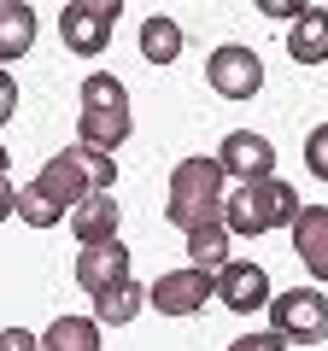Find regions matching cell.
I'll return each mask as SVG.
<instances>
[{
  "instance_id": "6da1fadb",
  "label": "cell",
  "mask_w": 328,
  "mask_h": 351,
  "mask_svg": "<svg viewBox=\"0 0 328 351\" xmlns=\"http://www.w3.org/2000/svg\"><path fill=\"white\" fill-rule=\"evenodd\" d=\"M299 211H305L299 193H293L288 182H276V176L223 193V228H229V234H240V240H258V234H270V228H293V217H299Z\"/></svg>"
},
{
  "instance_id": "7a4b0ae2",
  "label": "cell",
  "mask_w": 328,
  "mask_h": 351,
  "mask_svg": "<svg viewBox=\"0 0 328 351\" xmlns=\"http://www.w3.org/2000/svg\"><path fill=\"white\" fill-rule=\"evenodd\" d=\"M223 164L217 158H182L176 170H170V199H164V217L182 228V234H194L200 223H217L223 217Z\"/></svg>"
},
{
  "instance_id": "3957f363",
  "label": "cell",
  "mask_w": 328,
  "mask_h": 351,
  "mask_svg": "<svg viewBox=\"0 0 328 351\" xmlns=\"http://www.w3.org/2000/svg\"><path fill=\"white\" fill-rule=\"evenodd\" d=\"M76 135L100 152H117L129 141V94L112 71L82 76V112H76Z\"/></svg>"
},
{
  "instance_id": "277c9868",
  "label": "cell",
  "mask_w": 328,
  "mask_h": 351,
  "mask_svg": "<svg viewBox=\"0 0 328 351\" xmlns=\"http://www.w3.org/2000/svg\"><path fill=\"white\" fill-rule=\"evenodd\" d=\"M270 328L281 339H299V346H316L328 339V293L316 287H293V293H270Z\"/></svg>"
},
{
  "instance_id": "5b68a950",
  "label": "cell",
  "mask_w": 328,
  "mask_h": 351,
  "mask_svg": "<svg viewBox=\"0 0 328 351\" xmlns=\"http://www.w3.org/2000/svg\"><path fill=\"white\" fill-rule=\"evenodd\" d=\"M117 0H71L59 12V36L71 53H82V59H94V53H106V41H112L117 29Z\"/></svg>"
},
{
  "instance_id": "8992f818",
  "label": "cell",
  "mask_w": 328,
  "mask_h": 351,
  "mask_svg": "<svg viewBox=\"0 0 328 351\" xmlns=\"http://www.w3.org/2000/svg\"><path fill=\"white\" fill-rule=\"evenodd\" d=\"M205 82H211V94H223V100H253L258 88H264V59H258L253 47H217L211 59H205Z\"/></svg>"
},
{
  "instance_id": "52a82bcc",
  "label": "cell",
  "mask_w": 328,
  "mask_h": 351,
  "mask_svg": "<svg viewBox=\"0 0 328 351\" xmlns=\"http://www.w3.org/2000/svg\"><path fill=\"white\" fill-rule=\"evenodd\" d=\"M211 293H217L235 316L270 311V276H264V263H246V258H229L223 269L211 276Z\"/></svg>"
},
{
  "instance_id": "ba28073f",
  "label": "cell",
  "mask_w": 328,
  "mask_h": 351,
  "mask_svg": "<svg viewBox=\"0 0 328 351\" xmlns=\"http://www.w3.org/2000/svg\"><path fill=\"white\" fill-rule=\"evenodd\" d=\"M217 164H223V176H235L240 188H246V182H270V176H276V147H270L258 129H235V135H223Z\"/></svg>"
},
{
  "instance_id": "9c48e42d",
  "label": "cell",
  "mask_w": 328,
  "mask_h": 351,
  "mask_svg": "<svg viewBox=\"0 0 328 351\" xmlns=\"http://www.w3.org/2000/svg\"><path fill=\"white\" fill-rule=\"evenodd\" d=\"M205 299H211V276L205 269H164L147 287V304L159 316H194V311H205Z\"/></svg>"
},
{
  "instance_id": "30bf717a",
  "label": "cell",
  "mask_w": 328,
  "mask_h": 351,
  "mask_svg": "<svg viewBox=\"0 0 328 351\" xmlns=\"http://www.w3.org/2000/svg\"><path fill=\"white\" fill-rule=\"evenodd\" d=\"M129 281V246L124 240H100V246H82L76 252V287L100 299L106 287Z\"/></svg>"
},
{
  "instance_id": "8fae6325",
  "label": "cell",
  "mask_w": 328,
  "mask_h": 351,
  "mask_svg": "<svg viewBox=\"0 0 328 351\" xmlns=\"http://www.w3.org/2000/svg\"><path fill=\"white\" fill-rule=\"evenodd\" d=\"M293 252L311 269V281H328V205H305L293 217Z\"/></svg>"
},
{
  "instance_id": "7c38bea8",
  "label": "cell",
  "mask_w": 328,
  "mask_h": 351,
  "mask_svg": "<svg viewBox=\"0 0 328 351\" xmlns=\"http://www.w3.org/2000/svg\"><path fill=\"white\" fill-rule=\"evenodd\" d=\"M36 182H41V188H47L53 199L65 205V211H76V205H82V199L94 193V188H89V176H82V164L71 158V147H65V152H53V158L41 164V176H36Z\"/></svg>"
},
{
  "instance_id": "4fadbf2b",
  "label": "cell",
  "mask_w": 328,
  "mask_h": 351,
  "mask_svg": "<svg viewBox=\"0 0 328 351\" xmlns=\"http://www.w3.org/2000/svg\"><path fill=\"white\" fill-rule=\"evenodd\" d=\"M288 53L299 64H323L328 59V6H305L288 24Z\"/></svg>"
},
{
  "instance_id": "5bb4252c",
  "label": "cell",
  "mask_w": 328,
  "mask_h": 351,
  "mask_svg": "<svg viewBox=\"0 0 328 351\" xmlns=\"http://www.w3.org/2000/svg\"><path fill=\"white\" fill-rule=\"evenodd\" d=\"M71 234L82 240V246L117 240V199H112V193H89V199L71 211Z\"/></svg>"
},
{
  "instance_id": "9a60e30c",
  "label": "cell",
  "mask_w": 328,
  "mask_h": 351,
  "mask_svg": "<svg viewBox=\"0 0 328 351\" xmlns=\"http://www.w3.org/2000/svg\"><path fill=\"white\" fill-rule=\"evenodd\" d=\"M36 47V12L24 0H0V71Z\"/></svg>"
},
{
  "instance_id": "2e32d148",
  "label": "cell",
  "mask_w": 328,
  "mask_h": 351,
  "mask_svg": "<svg viewBox=\"0 0 328 351\" xmlns=\"http://www.w3.org/2000/svg\"><path fill=\"white\" fill-rule=\"evenodd\" d=\"M141 304H147V287H135V281H117V287H106L100 299H94V322L100 328H124L141 316Z\"/></svg>"
},
{
  "instance_id": "e0dca14e",
  "label": "cell",
  "mask_w": 328,
  "mask_h": 351,
  "mask_svg": "<svg viewBox=\"0 0 328 351\" xmlns=\"http://www.w3.org/2000/svg\"><path fill=\"white\" fill-rule=\"evenodd\" d=\"M229 263V228H223V217L217 223H200L188 234V269H205V276H217Z\"/></svg>"
},
{
  "instance_id": "ac0fdd59",
  "label": "cell",
  "mask_w": 328,
  "mask_h": 351,
  "mask_svg": "<svg viewBox=\"0 0 328 351\" xmlns=\"http://www.w3.org/2000/svg\"><path fill=\"white\" fill-rule=\"evenodd\" d=\"M41 351H100V322L94 316H59L41 334Z\"/></svg>"
},
{
  "instance_id": "d6986e66",
  "label": "cell",
  "mask_w": 328,
  "mask_h": 351,
  "mask_svg": "<svg viewBox=\"0 0 328 351\" xmlns=\"http://www.w3.org/2000/svg\"><path fill=\"white\" fill-rule=\"evenodd\" d=\"M176 53H182V24L164 18V12H152L147 24H141V59L147 64H170Z\"/></svg>"
},
{
  "instance_id": "ffe728a7",
  "label": "cell",
  "mask_w": 328,
  "mask_h": 351,
  "mask_svg": "<svg viewBox=\"0 0 328 351\" xmlns=\"http://www.w3.org/2000/svg\"><path fill=\"white\" fill-rule=\"evenodd\" d=\"M18 217H24L30 228H59L71 211H65V205L53 199V193L41 188V182H24V188H18Z\"/></svg>"
},
{
  "instance_id": "44dd1931",
  "label": "cell",
  "mask_w": 328,
  "mask_h": 351,
  "mask_svg": "<svg viewBox=\"0 0 328 351\" xmlns=\"http://www.w3.org/2000/svg\"><path fill=\"white\" fill-rule=\"evenodd\" d=\"M71 158L82 164V176H89V188H94V193H112V182H117V158H112V152L89 147V141H76Z\"/></svg>"
},
{
  "instance_id": "7402d4cb",
  "label": "cell",
  "mask_w": 328,
  "mask_h": 351,
  "mask_svg": "<svg viewBox=\"0 0 328 351\" xmlns=\"http://www.w3.org/2000/svg\"><path fill=\"white\" fill-rule=\"evenodd\" d=\"M305 170H311L316 182H328V123H316L311 135H305Z\"/></svg>"
},
{
  "instance_id": "603a6c76",
  "label": "cell",
  "mask_w": 328,
  "mask_h": 351,
  "mask_svg": "<svg viewBox=\"0 0 328 351\" xmlns=\"http://www.w3.org/2000/svg\"><path fill=\"white\" fill-rule=\"evenodd\" d=\"M229 351H288V339H281L276 328H264V334H240V339H229Z\"/></svg>"
},
{
  "instance_id": "cb8c5ba5",
  "label": "cell",
  "mask_w": 328,
  "mask_h": 351,
  "mask_svg": "<svg viewBox=\"0 0 328 351\" xmlns=\"http://www.w3.org/2000/svg\"><path fill=\"white\" fill-rule=\"evenodd\" d=\"M12 112H18V82H12V71H0V129L12 123Z\"/></svg>"
},
{
  "instance_id": "d4e9b609",
  "label": "cell",
  "mask_w": 328,
  "mask_h": 351,
  "mask_svg": "<svg viewBox=\"0 0 328 351\" xmlns=\"http://www.w3.org/2000/svg\"><path fill=\"white\" fill-rule=\"evenodd\" d=\"M0 351H41V339L30 334V328H6V334H0Z\"/></svg>"
},
{
  "instance_id": "484cf974",
  "label": "cell",
  "mask_w": 328,
  "mask_h": 351,
  "mask_svg": "<svg viewBox=\"0 0 328 351\" xmlns=\"http://www.w3.org/2000/svg\"><path fill=\"white\" fill-rule=\"evenodd\" d=\"M6 217H18V188H12V176H0V223Z\"/></svg>"
},
{
  "instance_id": "4316f807",
  "label": "cell",
  "mask_w": 328,
  "mask_h": 351,
  "mask_svg": "<svg viewBox=\"0 0 328 351\" xmlns=\"http://www.w3.org/2000/svg\"><path fill=\"white\" fill-rule=\"evenodd\" d=\"M258 12H270V18H288V24H293V18H299L305 6H299V0H264Z\"/></svg>"
},
{
  "instance_id": "83f0119b",
  "label": "cell",
  "mask_w": 328,
  "mask_h": 351,
  "mask_svg": "<svg viewBox=\"0 0 328 351\" xmlns=\"http://www.w3.org/2000/svg\"><path fill=\"white\" fill-rule=\"evenodd\" d=\"M6 170H12V152H6V147H0V176H6Z\"/></svg>"
}]
</instances>
